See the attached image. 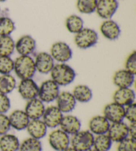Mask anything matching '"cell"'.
<instances>
[{
  "label": "cell",
  "mask_w": 136,
  "mask_h": 151,
  "mask_svg": "<svg viewBox=\"0 0 136 151\" xmlns=\"http://www.w3.org/2000/svg\"><path fill=\"white\" fill-rule=\"evenodd\" d=\"M51 80L59 86H67L72 83L76 78V72L66 63H58L50 72Z\"/></svg>",
  "instance_id": "1"
},
{
  "label": "cell",
  "mask_w": 136,
  "mask_h": 151,
  "mask_svg": "<svg viewBox=\"0 0 136 151\" xmlns=\"http://www.w3.org/2000/svg\"><path fill=\"white\" fill-rule=\"evenodd\" d=\"M13 71L21 80L33 78L37 72L34 59L31 56H19L14 60Z\"/></svg>",
  "instance_id": "2"
},
{
  "label": "cell",
  "mask_w": 136,
  "mask_h": 151,
  "mask_svg": "<svg viewBox=\"0 0 136 151\" xmlns=\"http://www.w3.org/2000/svg\"><path fill=\"white\" fill-rule=\"evenodd\" d=\"M75 43L80 49H88L97 44L98 41V35L94 29L83 28L75 35Z\"/></svg>",
  "instance_id": "3"
},
{
  "label": "cell",
  "mask_w": 136,
  "mask_h": 151,
  "mask_svg": "<svg viewBox=\"0 0 136 151\" xmlns=\"http://www.w3.org/2000/svg\"><path fill=\"white\" fill-rule=\"evenodd\" d=\"M60 86L51 79L42 82L39 86L37 98L43 103H51L56 100L60 93Z\"/></svg>",
  "instance_id": "4"
},
{
  "label": "cell",
  "mask_w": 136,
  "mask_h": 151,
  "mask_svg": "<svg viewBox=\"0 0 136 151\" xmlns=\"http://www.w3.org/2000/svg\"><path fill=\"white\" fill-rule=\"evenodd\" d=\"M94 135L89 130H80L73 134L70 145L78 151H87L92 149Z\"/></svg>",
  "instance_id": "5"
},
{
  "label": "cell",
  "mask_w": 136,
  "mask_h": 151,
  "mask_svg": "<svg viewBox=\"0 0 136 151\" xmlns=\"http://www.w3.org/2000/svg\"><path fill=\"white\" fill-rule=\"evenodd\" d=\"M50 55L57 63H66L72 58V50L67 43L58 41L53 43L51 46Z\"/></svg>",
  "instance_id": "6"
},
{
  "label": "cell",
  "mask_w": 136,
  "mask_h": 151,
  "mask_svg": "<svg viewBox=\"0 0 136 151\" xmlns=\"http://www.w3.org/2000/svg\"><path fill=\"white\" fill-rule=\"evenodd\" d=\"M48 143L56 151H64L70 144V139L68 134L61 129L53 131L48 135Z\"/></svg>",
  "instance_id": "7"
},
{
  "label": "cell",
  "mask_w": 136,
  "mask_h": 151,
  "mask_svg": "<svg viewBox=\"0 0 136 151\" xmlns=\"http://www.w3.org/2000/svg\"><path fill=\"white\" fill-rule=\"evenodd\" d=\"M118 7L119 4L117 0H98L95 12L102 19H111Z\"/></svg>",
  "instance_id": "8"
},
{
  "label": "cell",
  "mask_w": 136,
  "mask_h": 151,
  "mask_svg": "<svg viewBox=\"0 0 136 151\" xmlns=\"http://www.w3.org/2000/svg\"><path fill=\"white\" fill-rule=\"evenodd\" d=\"M17 90L21 98L29 101L37 98L39 86L33 78L21 80L17 86Z\"/></svg>",
  "instance_id": "9"
},
{
  "label": "cell",
  "mask_w": 136,
  "mask_h": 151,
  "mask_svg": "<svg viewBox=\"0 0 136 151\" xmlns=\"http://www.w3.org/2000/svg\"><path fill=\"white\" fill-rule=\"evenodd\" d=\"M103 115L110 123L124 121L125 119V107L113 101L104 107Z\"/></svg>",
  "instance_id": "10"
},
{
  "label": "cell",
  "mask_w": 136,
  "mask_h": 151,
  "mask_svg": "<svg viewBox=\"0 0 136 151\" xmlns=\"http://www.w3.org/2000/svg\"><path fill=\"white\" fill-rule=\"evenodd\" d=\"M36 40L29 35L19 38L15 44V50L20 56H30L36 49Z\"/></svg>",
  "instance_id": "11"
},
{
  "label": "cell",
  "mask_w": 136,
  "mask_h": 151,
  "mask_svg": "<svg viewBox=\"0 0 136 151\" xmlns=\"http://www.w3.org/2000/svg\"><path fill=\"white\" fill-rule=\"evenodd\" d=\"M63 115V113L56 106H51L45 107L42 116V121L47 128L54 129L59 126Z\"/></svg>",
  "instance_id": "12"
},
{
  "label": "cell",
  "mask_w": 136,
  "mask_h": 151,
  "mask_svg": "<svg viewBox=\"0 0 136 151\" xmlns=\"http://www.w3.org/2000/svg\"><path fill=\"white\" fill-rule=\"evenodd\" d=\"M34 60L37 72L42 74H50L54 66L55 65L54 59L50 53L46 52L38 53Z\"/></svg>",
  "instance_id": "13"
},
{
  "label": "cell",
  "mask_w": 136,
  "mask_h": 151,
  "mask_svg": "<svg viewBox=\"0 0 136 151\" xmlns=\"http://www.w3.org/2000/svg\"><path fill=\"white\" fill-rule=\"evenodd\" d=\"M106 134L111 141L118 143L128 137V125L124 121L110 123Z\"/></svg>",
  "instance_id": "14"
},
{
  "label": "cell",
  "mask_w": 136,
  "mask_h": 151,
  "mask_svg": "<svg viewBox=\"0 0 136 151\" xmlns=\"http://www.w3.org/2000/svg\"><path fill=\"white\" fill-rule=\"evenodd\" d=\"M56 107L62 113H69L72 111L77 105V101L72 93L69 91L60 92L56 99Z\"/></svg>",
  "instance_id": "15"
},
{
  "label": "cell",
  "mask_w": 136,
  "mask_h": 151,
  "mask_svg": "<svg viewBox=\"0 0 136 151\" xmlns=\"http://www.w3.org/2000/svg\"><path fill=\"white\" fill-rule=\"evenodd\" d=\"M45 109V104L39 98H36L27 101L24 111L30 120H34L41 119Z\"/></svg>",
  "instance_id": "16"
},
{
  "label": "cell",
  "mask_w": 136,
  "mask_h": 151,
  "mask_svg": "<svg viewBox=\"0 0 136 151\" xmlns=\"http://www.w3.org/2000/svg\"><path fill=\"white\" fill-rule=\"evenodd\" d=\"M100 33L106 39L110 40L118 39L121 34V29L115 21L104 20L100 27Z\"/></svg>",
  "instance_id": "17"
},
{
  "label": "cell",
  "mask_w": 136,
  "mask_h": 151,
  "mask_svg": "<svg viewBox=\"0 0 136 151\" xmlns=\"http://www.w3.org/2000/svg\"><path fill=\"white\" fill-rule=\"evenodd\" d=\"M114 102L123 107H126L134 103L135 93L131 88H118L113 95Z\"/></svg>",
  "instance_id": "18"
},
{
  "label": "cell",
  "mask_w": 136,
  "mask_h": 151,
  "mask_svg": "<svg viewBox=\"0 0 136 151\" xmlns=\"http://www.w3.org/2000/svg\"><path fill=\"white\" fill-rule=\"evenodd\" d=\"M59 127L62 131L69 135H73L80 130L81 122L75 115H66L62 117Z\"/></svg>",
  "instance_id": "19"
},
{
  "label": "cell",
  "mask_w": 136,
  "mask_h": 151,
  "mask_svg": "<svg viewBox=\"0 0 136 151\" xmlns=\"http://www.w3.org/2000/svg\"><path fill=\"white\" fill-rule=\"evenodd\" d=\"M110 123L104 115H96L91 118L88 123L89 131L94 135L106 134Z\"/></svg>",
  "instance_id": "20"
},
{
  "label": "cell",
  "mask_w": 136,
  "mask_h": 151,
  "mask_svg": "<svg viewBox=\"0 0 136 151\" xmlns=\"http://www.w3.org/2000/svg\"><path fill=\"white\" fill-rule=\"evenodd\" d=\"M135 76L126 69L119 70L114 75L113 82L118 88H131L134 83Z\"/></svg>",
  "instance_id": "21"
},
{
  "label": "cell",
  "mask_w": 136,
  "mask_h": 151,
  "mask_svg": "<svg viewBox=\"0 0 136 151\" xmlns=\"http://www.w3.org/2000/svg\"><path fill=\"white\" fill-rule=\"evenodd\" d=\"M8 117H9L11 127L17 131L26 129L30 121V119L24 110L16 109Z\"/></svg>",
  "instance_id": "22"
},
{
  "label": "cell",
  "mask_w": 136,
  "mask_h": 151,
  "mask_svg": "<svg viewBox=\"0 0 136 151\" xmlns=\"http://www.w3.org/2000/svg\"><path fill=\"white\" fill-rule=\"evenodd\" d=\"M47 127L41 119L30 120L27 127V133L30 137L40 140L45 137L47 133Z\"/></svg>",
  "instance_id": "23"
},
{
  "label": "cell",
  "mask_w": 136,
  "mask_h": 151,
  "mask_svg": "<svg viewBox=\"0 0 136 151\" xmlns=\"http://www.w3.org/2000/svg\"><path fill=\"white\" fill-rule=\"evenodd\" d=\"M20 142L17 137L13 134H5L0 137V150L1 151H17Z\"/></svg>",
  "instance_id": "24"
},
{
  "label": "cell",
  "mask_w": 136,
  "mask_h": 151,
  "mask_svg": "<svg viewBox=\"0 0 136 151\" xmlns=\"http://www.w3.org/2000/svg\"><path fill=\"white\" fill-rule=\"evenodd\" d=\"M72 93L76 101L80 103L89 102L93 96L91 89L88 86L84 84L76 86L73 89Z\"/></svg>",
  "instance_id": "25"
},
{
  "label": "cell",
  "mask_w": 136,
  "mask_h": 151,
  "mask_svg": "<svg viewBox=\"0 0 136 151\" xmlns=\"http://www.w3.org/2000/svg\"><path fill=\"white\" fill-rule=\"evenodd\" d=\"M17 82L15 77L11 74L0 76V93L7 95L15 90Z\"/></svg>",
  "instance_id": "26"
},
{
  "label": "cell",
  "mask_w": 136,
  "mask_h": 151,
  "mask_svg": "<svg viewBox=\"0 0 136 151\" xmlns=\"http://www.w3.org/2000/svg\"><path fill=\"white\" fill-rule=\"evenodd\" d=\"M65 26L70 33L77 34L84 28V21L77 15H70L66 19Z\"/></svg>",
  "instance_id": "27"
},
{
  "label": "cell",
  "mask_w": 136,
  "mask_h": 151,
  "mask_svg": "<svg viewBox=\"0 0 136 151\" xmlns=\"http://www.w3.org/2000/svg\"><path fill=\"white\" fill-rule=\"evenodd\" d=\"M15 44L10 35L0 36V56H11L15 51Z\"/></svg>",
  "instance_id": "28"
},
{
  "label": "cell",
  "mask_w": 136,
  "mask_h": 151,
  "mask_svg": "<svg viewBox=\"0 0 136 151\" xmlns=\"http://www.w3.org/2000/svg\"><path fill=\"white\" fill-rule=\"evenodd\" d=\"M112 142L107 134H98L94 136L92 148L96 151H109L111 149Z\"/></svg>",
  "instance_id": "29"
},
{
  "label": "cell",
  "mask_w": 136,
  "mask_h": 151,
  "mask_svg": "<svg viewBox=\"0 0 136 151\" xmlns=\"http://www.w3.org/2000/svg\"><path fill=\"white\" fill-rule=\"evenodd\" d=\"M98 0H77V8L82 14H92L96 12Z\"/></svg>",
  "instance_id": "30"
},
{
  "label": "cell",
  "mask_w": 136,
  "mask_h": 151,
  "mask_svg": "<svg viewBox=\"0 0 136 151\" xmlns=\"http://www.w3.org/2000/svg\"><path fill=\"white\" fill-rule=\"evenodd\" d=\"M19 151H42V144L40 140L29 137L20 143Z\"/></svg>",
  "instance_id": "31"
},
{
  "label": "cell",
  "mask_w": 136,
  "mask_h": 151,
  "mask_svg": "<svg viewBox=\"0 0 136 151\" xmlns=\"http://www.w3.org/2000/svg\"><path fill=\"white\" fill-rule=\"evenodd\" d=\"M15 30V24L9 17H0V36L11 35Z\"/></svg>",
  "instance_id": "32"
},
{
  "label": "cell",
  "mask_w": 136,
  "mask_h": 151,
  "mask_svg": "<svg viewBox=\"0 0 136 151\" xmlns=\"http://www.w3.org/2000/svg\"><path fill=\"white\" fill-rule=\"evenodd\" d=\"M14 60L11 56H0V74H9L13 71Z\"/></svg>",
  "instance_id": "33"
},
{
  "label": "cell",
  "mask_w": 136,
  "mask_h": 151,
  "mask_svg": "<svg viewBox=\"0 0 136 151\" xmlns=\"http://www.w3.org/2000/svg\"><path fill=\"white\" fill-rule=\"evenodd\" d=\"M118 151H136V140L127 137L118 142Z\"/></svg>",
  "instance_id": "34"
},
{
  "label": "cell",
  "mask_w": 136,
  "mask_h": 151,
  "mask_svg": "<svg viewBox=\"0 0 136 151\" xmlns=\"http://www.w3.org/2000/svg\"><path fill=\"white\" fill-rule=\"evenodd\" d=\"M125 69L135 75L136 74V51H133L127 58L125 63Z\"/></svg>",
  "instance_id": "35"
},
{
  "label": "cell",
  "mask_w": 136,
  "mask_h": 151,
  "mask_svg": "<svg viewBox=\"0 0 136 151\" xmlns=\"http://www.w3.org/2000/svg\"><path fill=\"white\" fill-rule=\"evenodd\" d=\"M11 128L9 117L4 113H0V136L8 133Z\"/></svg>",
  "instance_id": "36"
},
{
  "label": "cell",
  "mask_w": 136,
  "mask_h": 151,
  "mask_svg": "<svg viewBox=\"0 0 136 151\" xmlns=\"http://www.w3.org/2000/svg\"><path fill=\"white\" fill-rule=\"evenodd\" d=\"M125 119L129 123H136V104L135 102L125 107Z\"/></svg>",
  "instance_id": "37"
},
{
  "label": "cell",
  "mask_w": 136,
  "mask_h": 151,
  "mask_svg": "<svg viewBox=\"0 0 136 151\" xmlns=\"http://www.w3.org/2000/svg\"><path fill=\"white\" fill-rule=\"evenodd\" d=\"M11 107V101L9 97L5 94L0 93V113L5 114Z\"/></svg>",
  "instance_id": "38"
},
{
  "label": "cell",
  "mask_w": 136,
  "mask_h": 151,
  "mask_svg": "<svg viewBox=\"0 0 136 151\" xmlns=\"http://www.w3.org/2000/svg\"><path fill=\"white\" fill-rule=\"evenodd\" d=\"M128 137L136 140V123H129L128 125Z\"/></svg>",
  "instance_id": "39"
},
{
  "label": "cell",
  "mask_w": 136,
  "mask_h": 151,
  "mask_svg": "<svg viewBox=\"0 0 136 151\" xmlns=\"http://www.w3.org/2000/svg\"><path fill=\"white\" fill-rule=\"evenodd\" d=\"M64 151H78V150L77 149H74V148L72 147H68L66 150H64Z\"/></svg>",
  "instance_id": "40"
},
{
  "label": "cell",
  "mask_w": 136,
  "mask_h": 151,
  "mask_svg": "<svg viewBox=\"0 0 136 151\" xmlns=\"http://www.w3.org/2000/svg\"><path fill=\"white\" fill-rule=\"evenodd\" d=\"M87 151H96V150H95L94 149H90V150H87Z\"/></svg>",
  "instance_id": "41"
},
{
  "label": "cell",
  "mask_w": 136,
  "mask_h": 151,
  "mask_svg": "<svg viewBox=\"0 0 136 151\" xmlns=\"http://www.w3.org/2000/svg\"><path fill=\"white\" fill-rule=\"evenodd\" d=\"M6 1V0H0V2H4Z\"/></svg>",
  "instance_id": "42"
}]
</instances>
